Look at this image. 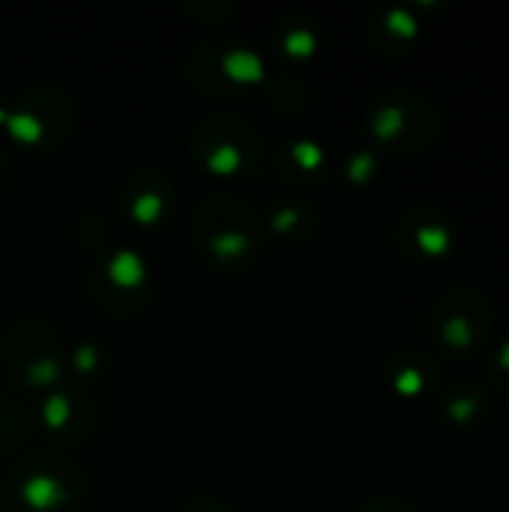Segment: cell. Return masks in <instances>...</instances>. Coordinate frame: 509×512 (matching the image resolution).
I'll return each instance as SVG.
<instances>
[{
  "mask_svg": "<svg viewBox=\"0 0 509 512\" xmlns=\"http://www.w3.org/2000/svg\"><path fill=\"white\" fill-rule=\"evenodd\" d=\"M396 126H402V111H396V108L384 111V114H381V123H378V132H381V135H390Z\"/></svg>",
  "mask_w": 509,
  "mask_h": 512,
  "instance_id": "12",
  "label": "cell"
},
{
  "mask_svg": "<svg viewBox=\"0 0 509 512\" xmlns=\"http://www.w3.org/2000/svg\"><path fill=\"white\" fill-rule=\"evenodd\" d=\"M222 69L228 78L234 81H261L264 75V63L255 51H246V48H237V51H228L222 57Z\"/></svg>",
  "mask_w": 509,
  "mask_h": 512,
  "instance_id": "1",
  "label": "cell"
},
{
  "mask_svg": "<svg viewBox=\"0 0 509 512\" xmlns=\"http://www.w3.org/2000/svg\"><path fill=\"white\" fill-rule=\"evenodd\" d=\"M501 366H504V369H509V345L504 348V354H501Z\"/></svg>",
  "mask_w": 509,
  "mask_h": 512,
  "instance_id": "18",
  "label": "cell"
},
{
  "mask_svg": "<svg viewBox=\"0 0 509 512\" xmlns=\"http://www.w3.org/2000/svg\"><path fill=\"white\" fill-rule=\"evenodd\" d=\"M420 387V378L414 375V372H405L402 378H399V390H417Z\"/></svg>",
  "mask_w": 509,
  "mask_h": 512,
  "instance_id": "14",
  "label": "cell"
},
{
  "mask_svg": "<svg viewBox=\"0 0 509 512\" xmlns=\"http://www.w3.org/2000/svg\"><path fill=\"white\" fill-rule=\"evenodd\" d=\"M420 243L429 252H441V249H447V234L441 228H426V231H420Z\"/></svg>",
  "mask_w": 509,
  "mask_h": 512,
  "instance_id": "8",
  "label": "cell"
},
{
  "mask_svg": "<svg viewBox=\"0 0 509 512\" xmlns=\"http://www.w3.org/2000/svg\"><path fill=\"white\" fill-rule=\"evenodd\" d=\"M390 27L396 33H414V21L405 12H390Z\"/></svg>",
  "mask_w": 509,
  "mask_h": 512,
  "instance_id": "13",
  "label": "cell"
},
{
  "mask_svg": "<svg viewBox=\"0 0 509 512\" xmlns=\"http://www.w3.org/2000/svg\"><path fill=\"white\" fill-rule=\"evenodd\" d=\"M285 48H288L291 54H309V51L315 48V36H312L309 30H294V33H288Z\"/></svg>",
  "mask_w": 509,
  "mask_h": 512,
  "instance_id": "7",
  "label": "cell"
},
{
  "mask_svg": "<svg viewBox=\"0 0 509 512\" xmlns=\"http://www.w3.org/2000/svg\"><path fill=\"white\" fill-rule=\"evenodd\" d=\"M0 120H6V114H3V111H0Z\"/></svg>",
  "mask_w": 509,
  "mask_h": 512,
  "instance_id": "19",
  "label": "cell"
},
{
  "mask_svg": "<svg viewBox=\"0 0 509 512\" xmlns=\"http://www.w3.org/2000/svg\"><path fill=\"white\" fill-rule=\"evenodd\" d=\"M24 498H27L30 507L42 510V507L57 504V501L63 498V492H60V486H57L54 480H48V477H30V480L24 483Z\"/></svg>",
  "mask_w": 509,
  "mask_h": 512,
  "instance_id": "3",
  "label": "cell"
},
{
  "mask_svg": "<svg viewBox=\"0 0 509 512\" xmlns=\"http://www.w3.org/2000/svg\"><path fill=\"white\" fill-rule=\"evenodd\" d=\"M366 168H369V159H366V156H363V159H354V171H351V174L360 177V174H366Z\"/></svg>",
  "mask_w": 509,
  "mask_h": 512,
  "instance_id": "17",
  "label": "cell"
},
{
  "mask_svg": "<svg viewBox=\"0 0 509 512\" xmlns=\"http://www.w3.org/2000/svg\"><path fill=\"white\" fill-rule=\"evenodd\" d=\"M294 156H297L306 168H315V165L321 162V150H318L315 144H297V147H294Z\"/></svg>",
  "mask_w": 509,
  "mask_h": 512,
  "instance_id": "10",
  "label": "cell"
},
{
  "mask_svg": "<svg viewBox=\"0 0 509 512\" xmlns=\"http://www.w3.org/2000/svg\"><path fill=\"white\" fill-rule=\"evenodd\" d=\"M45 420H48L51 426H60V423L66 420V402H63V399H48V405H45Z\"/></svg>",
  "mask_w": 509,
  "mask_h": 512,
  "instance_id": "11",
  "label": "cell"
},
{
  "mask_svg": "<svg viewBox=\"0 0 509 512\" xmlns=\"http://www.w3.org/2000/svg\"><path fill=\"white\" fill-rule=\"evenodd\" d=\"M159 210H162V198L153 192H147L135 201V219H141V222H153L159 216Z\"/></svg>",
  "mask_w": 509,
  "mask_h": 512,
  "instance_id": "6",
  "label": "cell"
},
{
  "mask_svg": "<svg viewBox=\"0 0 509 512\" xmlns=\"http://www.w3.org/2000/svg\"><path fill=\"white\" fill-rule=\"evenodd\" d=\"M240 249H246V237H240V234H222V237H216V252L234 255Z\"/></svg>",
  "mask_w": 509,
  "mask_h": 512,
  "instance_id": "9",
  "label": "cell"
},
{
  "mask_svg": "<svg viewBox=\"0 0 509 512\" xmlns=\"http://www.w3.org/2000/svg\"><path fill=\"white\" fill-rule=\"evenodd\" d=\"M90 357H93V351H90V348H81V351H78V366H81V369H87V366L93 363Z\"/></svg>",
  "mask_w": 509,
  "mask_h": 512,
  "instance_id": "16",
  "label": "cell"
},
{
  "mask_svg": "<svg viewBox=\"0 0 509 512\" xmlns=\"http://www.w3.org/2000/svg\"><path fill=\"white\" fill-rule=\"evenodd\" d=\"M294 216H297L294 210H285V213H279V219H273V225H276V228H285L288 222H294Z\"/></svg>",
  "mask_w": 509,
  "mask_h": 512,
  "instance_id": "15",
  "label": "cell"
},
{
  "mask_svg": "<svg viewBox=\"0 0 509 512\" xmlns=\"http://www.w3.org/2000/svg\"><path fill=\"white\" fill-rule=\"evenodd\" d=\"M6 123H9V129H12V135H18L21 141H36L39 135H42V126H39V120L33 117V114H12V117H6Z\"/></svg>",
  "mask_w": 509,
  "mask_h": 512,
  "instance_id": "4",
  "label": "cell"
},
{
  "mask_svg": "<svg viewBox=\"0 0 509 512\" xmlns=\"http://www.w3.org/2000/svg\"><path fill=\"white\" fill-rule=\"evenodd\" d=\"M213 171H222V174H228V171H234L237 165H240V150L237 147H231V144H222L213 156H210V162H207Z\"/></svg>",
  "mask_w": 509,
  "mask_h": 512,
  "instance_id": "5",
  "label": "cell"
},
{
  "mask_svg": "<svg viewBox=\"0 0 509 512\" xmlns=\"http://www.w3.org/2000/svg\"><path fill=\"white\" fill-rule=\"evenodd\" d=\"M108 273H111V279H114L117 285L132 288V285H138V282L144 279V264H141V258H138L135 252L123 249V252H117V255L111 258Z\"/></svg>",
  "mask_w": 509,
  "mask_h": 512,
  "instance_id": "2",
  "label": "cell"
}]
</instances>
